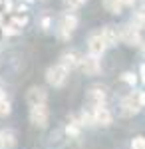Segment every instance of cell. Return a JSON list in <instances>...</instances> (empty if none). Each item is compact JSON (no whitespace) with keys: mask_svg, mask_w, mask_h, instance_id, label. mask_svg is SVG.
<instances>
[{"mask_svg":"<svg viewBox=\"0 0 145 149\" xmlns=\"http://www.w3.org/2000/svg\"><path fill=\"white\" fill-rule=\"evenodd\" d=\"M78 24H79V20L74 12H70V10L62 12L60 18H58V24H56V36L62 42H70L72 40V34L78 28Z\"/></svg>","mask_w":145,"mask_h":149,"instance_id":"7a4b0ae2","label":"cell"},{"mask_svg":"<svg viewBox=\"0 0 145 149\" xmlns=\"http://www.w3.org/2000/svg\"><path fill=\"white\" fill-rule=\"evenodd\" d=\"M139 80H141V84L145 86V62L139 66Z\"/></svg>","mask_w":145,"mask_h":149,"instance_id":"cb8c5ba5","label":"cell"},{"mask_svg":"<svg viewBox=\"0 0 145 149\" xmlns=\"http://www.w3.org/2000/svg\"><path fill=\"white\" fill-rule=\"evenodd\" d=\"M82 133V125H79V119L76 115H70L68 119V125H66V135L68 137H79Z\"/></svg>","mask_w":145,"mask_h":149,"instance_id":"5bb4252c","label":"cell"},{"mask_svg":"<svg viewBox=\"0 0 145 149\" xmlns=\"http://www.w3.org/2000/svg\"><path fill=\"white\" fill-rule=\"evenodd\" d=\"M119 40H121L125 46H131V48H141L143 46V36H141V30L133 28L131 24H123L119 26Z\"/></svg>","mask_w":145,"mask_h":149,"instance_id":"3957f363","label":"cell"},{"mask_svg":"<svg viewBox=\"0 0 145 149\" xmlns=\"http://www.w3.org/2000/svg\"><path fill=\"white\" fill-rule=\"evenodd\" d=\"M68 76H70V72L62 64H54V66H50L46 70V81L52 88H64L68 81Z\"/></svg>","mask_w":145,"mask_h":149,"instance_id":"277c9868","label":"cell"},{"mask_svg":"<svg viewBox=\"0 0 145 149\" xmlns=\"http://www.w3.org/2000/svg\"><path fill=\"white\" fill-rule=\"evenodd\" d=\"M52 26H54V18H52L50 14H42V16H40V28H42L44 32H50Z\"/></svg>","mask_w":145,"mask_h":149,"instance_id":"d6986e66","label":"cell"},{"mask_svg":"<svg viewBox=\"0 0 145 149\" xmlns=\"http://www.w3.org/2000/svg\"><path fill=\"white\" fill-rule=\"evenodd\" d=\"M129 24H131L133 28H137V30H143V28H145V12L141 10V8L133 10V14H131V20H129Z\"/></svg>","mask_w":145,"mask_h":149,"instance_id":"9a60e30c","label":"cell"},{"mask_svg":"<svg viewBox=\"0 0 145 149\" xmlns=\"http://www.w3.org/2000/svg\"><path fill=\"white\" fill-rule=\"evenodd\" d=\"M26 100L30 103V107L32 105H40V103H46L48 102V92H46V88H42V86H34V88L28 90Z\"/></svg>","mask_w":145,"mask_h":149,"instance_id":"30bf717a","label":"cell"},{"mask_svg":"<svg viewBox=\"0 0 145 149\" xmlns=\"http://www.w3.org/2000/svg\"><path fill=\"white\" fill-rule=\"evenodd\" d=\"M16 145V133L12 129H0V149H12Z\"/></svg>","mask_w":145,"mask_h":149,"instance_id":"4fadbf2b","label":"cell"},{"mask_svg":"<svg viewBox=\"0 0 145 149\" xmlns=\"http://www.w3.org/2000/svg\"><path fill=\"white\" fill-rule=\"evenodd\" d=\"M48 119H50V111H48V105L46 103H40V105H32L30 107V123L34 127L44 129L48 125Z\"/></svg>","mask_w":145,"mask_h":149,"instance_id":"5b68a950","label":"cell"},{"mask_svg":"<svg viewBox=\"0 0 145 149\" xmlns=\"http://www.w3.org/2000/svg\"><path fill=\"white\" fill-rule=\"evenodd\" d=\"M101 36H103L107 48H113V46H117V44L121 42V40H119V28L113 26V24H107L105 28H101Z\"/></svg>","mask_w":145,"mask_h":149,"instance_id":"7c38bea8","label":"cell"},{"mask_svg":"<svg viewBox=\"0 0 145 149\" xmlns=\"http://www.w3.org/2000/svg\"><path fill=\"white\" fill-rule=\"evenodd\" d=\"M62 2H64V6H66L68 10L72 12V10H78V8H82V6H84L88 0H62Z\"/></svg>","mask_w":145,"mask_h":149,"instance_id":"ffe728a7","label":"cell"},{"mask_svg":"<svg viewBox=\"0 0 145 149\" xmlns=\"http://www.w3.org/2000/svg\"><path fill=\"white\" fill-rule=\"evenodd\" d=\"M2 4H4V0H0V10H2Z\"/></svg>","mask_w":145,"mask_h":149,"instance_id":"83f0119b","label":"cell"},{"mask_svg":"<svg viewBox=\"0 0 145 149\" xmlns=\"http://www.w3.org/2000/svg\"><path fill=\"white\" fill-rule=\"evenodd\" d=\"M119 2H121V6H123V8H133L137 0H119Z\"/></svg>","mask_w":145,"mask_h":149,"instance_id":"603a6c76","label":"cell"},{"mask_svg":"<svg viewBox=\"0 0 145 149\" xmlns=\"http://www.w3.org/2000/svg\"><path fill=\"white\" fill-rule=\"evenodd\" d=\"M79 70L86 76H100L101 74V60L98 56L86 54V56L79 58Z\"/></svg>","mask_w":145,"mask_h":149,"instance_id":"8992f818","label":"cell"},{"mask_svg":"<svg viewBox=\"0 0 145 149\" xmlns=\"http://www.w3.org/2000/svg\"><path fill=\"white\" fill-rule=\"evenodd\" d=\"M4 97H6V95H4V90L0 88V100H4Z\"/></svg>","mask_w":145,"mask_h":149,"instance_id":"d4e9b609","label":"cell"},{"mask_svg":"<svg viewBox=\"0 0 145 149\" xmlns=\"http://www.w3.org/2000/svg\"><path fill=\"white\" fill-rule=\"evenodd\" d=\"M79 54L76 50H66V52H62V56H60V62L58 64H62L68 72H72V70L79 68Z\"/></svg>","mask_w":145,"mask_h":149,"instance_id":"8fae6325","label":"cell"},{"mask_svg":"<svg viewBox=\"0 0 145 149\" xmlns=\"http://www.w3.org/2000/svg\"><path fill=\"white\" fill-rule=\"evenodd\" d=\"M145 107V90H133L129 92L119 103V113L123 117H133Z\"/></svg>","mask_w":145,"mask_h":149,"instance_id":"6da1fadb","label":"cell"},{"mask_svg":"<svg viewBox=\"0 0 145 149\" xmlns=\"http://www.w3.org/2000/svg\"><path fill=\"white\" fill-rule=\"evenodd\" d=\"M131 149H145V137L143 135H137L131 139Z\"/></svg>","mask_w":145,"mask_h":149,"instance_id":"7402d4cb","label":"cell"},{"mask_svg":"<svg viewBox=\"0 0 145 149\" xmlns=\"http://www.w3.org/2000/svg\"><path fill=\"white\" fill-rule=\"evenodd\" d=\"M119 80H121L123 84H127V86L135 88V86H137V81H139V78H137V74H135V72H123L121 76H119Z\"/></svg>","mask_w":145,"mask_h":149,"instance_id":"e0dca14e","label":"cell"},{"mask_svg":"<svg viewBox=\"0 0 145 149\" xmlns=\"http://www.w3.org/2000/svg\"><path fill=\"white\" fill-rule=\"evenodd\" d=\"M88 102L91 107H105L107 105V93L101 86H91L88 90Z\"/></svg>","mask_w":145,"mask_h":149,"instance_id":"ba28073f","label":"cell"},{"mask_svg":"<svg viewBox=\"0 0 145 149\" xmlns=\"http://www.w3.org/2000/svg\"><path fill=\"white\" fill-rule=\"evenodd\" d=\"M101 4H103V8L109 12V14H115V16H119L123 12V6L119 0H101Z\"/></svg>","mask_w":145,"mask_h":149,"instance_id":"2e32d148","label":"cell"},{"mask_svg":"<svg viewBox=\"0 0 145 149\" xmlns=\"http://www.w3.org/2000/svg\"><path fill=\"white\" fill-rule=\"evenodd\" d=\"M12 111V105H10V102L4 97V100H0V117H6V115Z\"/></svg>","mask_w":145,"mask_h":149,"instance_id":"44dd1931","label":"cell"},{"mask_svg":"<svg viewBox=\"0 0 145 149\" xmlns=\"http://www.w3.org/2000/svg\"><path fill=\"white\" fill-rule=\"evenodd\" d=\"M141 52H143V54H145V42H143V46H141Z\"/></svg>","mask_w":145,"mask_h":149,"instance_id":"484cf974","label":"cell"},{"mask_svg":"<svg viewBox=\"0 0 145 149\" xmlns=\"http://www.w3.org/2000/svg\"><path fill=\"white\" fill-rule=\"evenodd\" d=\"M24 2H26V4H32V2H34V0H24Z\"/></svg>","mask_w":145,"mask_h":149,"instance_id":"4316f807","label":"cell"},{"mask_svg":"<svg viewBox=\"0 0 145 149\" xmlns=\"http://www.w3.org/2000/svg\"><path fill=\"white\" fill-rule=\"evenodd\" d=\"M105 50H107V44H105V40H103V36H101V30L91 32L89 38H88V54L101 58L105 54Z\"/></svg>","mask_w":145,"mask_h":149,"instance_id":"52a82bcc","label":"cell"},{"mask_svg":"<svg viewBox=\"0 0 145 149\" xmlns=\"http://www.w3.org/2000/svg\"><path fill=\"white\" fill-rule=\"evenodd\" d=\"M78 119H79V125H82V127L96 125V123H93V115H91V111H89V107H88V109H84V111L78 115Z\"/></svg>","mask_w":145,"mask_h":149,"instance_id":"ac0fdd59","label":"cell"},{"mask_svg":"<svg viewBox=\"0 0 145 149\" xmlns=\"http://www.w3.org/2000/svg\"><path fill=\"white\" fill-rule=\"evenodd\" d=\"M89 111L93 115V123H96V125H101V127L112 125L113 115H112V111L107 109V105H105V107H91V105H89Z\"/></svg>","mask_w":145,"mask_h":149,"instance_id":"9c48e42d","label":"cell"}]
</instances>
